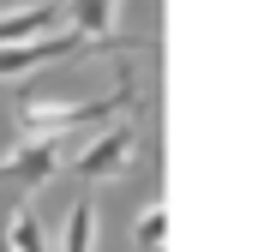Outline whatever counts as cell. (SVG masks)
<instances>
[{
    "instance_id": "7a4b0ae2",
    "label": "cell",
    "mask_w": 258,
    "mask_h": 252,
    "mask_svg": "<svg viewBox=\"0 0 258 252\" xmlns=\"http://www.w3.org/2000/svg\"><path fill=\"white\" fill-rule=\"evenodd\" d=\"M84 54H108L102 42H84V36H72V30H48V36H36V42H12V48H0V78H12V72H36V66H54V60H84Z\"/></svg>"
},
{
    "instance_id": "6da1fadb",
    "label": "cell",
    "mask_w": 258,
    "mask_h": 252,
    "mask_svg": "<svg viewBox=\"0 0 258 252\" xmlns=\"http://www.w3.org/2000/svg\"><path fill=\"white\" fill-rule=\"evenodd\" d=\"M132 96H138V84H132L126 66H120V90H114V96H96V102H60V96L24 90V96L12 102V126H18V144H42V138L66 144V132H78V126L108 120V114H126Z\"/></svg>"
},
{
    "instance_id": "52a82bcc",
    "label": "cell",
    "mask_w": 258,
    "mask_h": 252,
    "mask_svg": "<svg viewBox=\"0 0 258 252\" xmlns=\"http://www.w3.org/2000/svg\"><path fill=\"white\" fill-rule=\"evenodd\" d=\"M90 246H96V204L78 198V204L66 210V246L60 252H90Z\"/></svg>"
},
{
    "instance_id": "30bf717a",
    "label": "cell",
    "mask_w": 258,
    "mask_h": 252,
    "mask_svg": "<svg viewBox=\"0 0 258 252\" xmlns=\"http://www.w3.org/2000/svg\"><path fill=\"white\" fill-rule=\"evenodd\" d=\"M0 252H12V246H6V240H0Z\"/></svg>"
},
{
    "instance_id": "ba28073f",
    "label": "cell",
    "mask_w": 258,
    "mask_h": 252,
    "mask_svg": "<svg viewBox=\"0 0 258 252\" xmlns=\"http://www.w3.org/2000/svg\"><path fill=\"white\" fill-rule=\"evenodd\" d=\"M0 240H6L12 252H48V246H42V228H36V216H30V210H18V222H12Z\"/></svg>"
},
{
    "instance_id": "3957f363",
    "label": "cell",
    "mask_w": 258,
    "mask_h": 252,
    "mask_svg": "<svg viewBox=\"0 0 258 252\" xmlns=\"http://www.w3.org/2000/svg\"><path fill=\"white\" fill-rule=\"evenodd\" d=\"M60 12L72 18V36H84V42H102V48H162L156 36H120L114 30V0H66Z\"/></svg>"
},
{
    "instance_id": "9c48e42d",
    "label": "cell",
    "mask_w": 258,
    "mask_h": 252,
    "mask_svg": "<svg viewBox=\"0 0 258 252\" xmlns=\"http://www.w3.org/2000/svg\"><path fill=\"white\" fill-rule=\"evenodd\" d=\"M132 234H138V246H144V252H156V246H162V234H168V210H162V204H144V216H138Z\"/></svg>"
},
{
    "instance_id": "5b68a950",
    "label": "cell",
    "mask_w": 258,
    "mask_h": 252,
    "mask_svg": "<svg viewBox=\"0 0 258 252\" xmlns=\"http://www.w3.org/2000/svg\"><path fill=\"white\" fill-rule=\"evenodd\" d=\"M60 156H66V144H54V138H42V144H18L6 162H0V186H42L54 168H60Z\"/></svg>"
},
{
    "instance_id": "8992f818",
    "label": "cell",
    "mask_w": 258,
    "mask_h": 252,
    "mask_svg": "<svg viewBox=\"0 0 258 252\" xmlns=\"http://www.w3.org/2000/svg\"><path fill=\"white\" fill-rule=\"evenodd\" d=\"M54 18H60V0H36V6H18V12H0V48L48 36V30H54Z\"/></svg>"
},
{
    "instance_id": "277c9868",
    "label": "cell",
    "mask_w": 258,
    "mask_h": 252,
    "mask_svg": "<svg viewBox=\"0 0 258 252\" xmlns=\"http://www.w3.org/2000/svg\"><path fill=\"white\" fill-rule=\"evenodd\" d=\"M132 144H138V126L120 120L114 132H102L96 144H84V150L72 156V174H78V180H108V174H120L126 156H132Z\"/></svg>"
}]
</instances>
